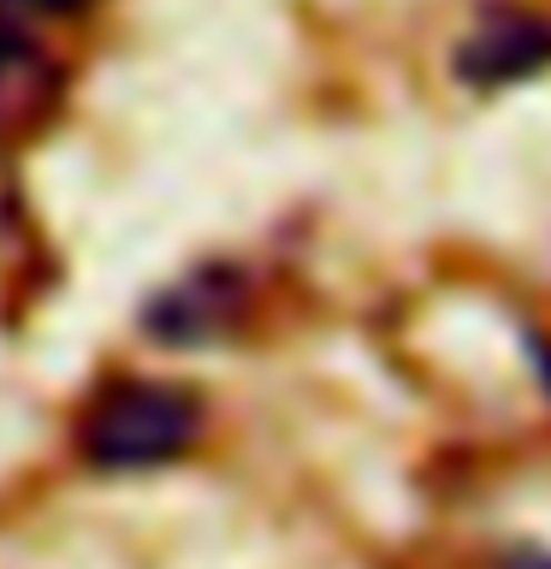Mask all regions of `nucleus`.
<instances>
[{"label":"nucleus","instance_id":"7ed1b4c3","mask_svg":"<svg viewBox=\"0 0 551 569\" xmlns=\"http://www.w3.org/2000/svg\"><path fill=\"white\" fill-rule=\"evenodd\" d=\"M24 60V42H18V30L7 24V18H0V83L12 78V66Z\"/></svg>","mask_w":551,"mask_h":569},{"label":"nucleus","instance_id":"20e7f679","mask_svg":"<svg viewBox=\"0 0 551 569\" xmlns=\"http://www.w3.org/2000/svg\"><path fill=\"white\" fill-rule=\"evenodd\" d=\"M504 569H551V551H515Z\"/></svg>","mask_w":551,"mask_h":569},{"label":"nucleus","instance_id":"f257e3e1","mask_svg":"<svg viewBox=\"0 0 551 569\" xmlns=\"http://www.w3.org/2000/svg\"><path fill=\"white\" fill-rule=\"evenodd\" d=\"M202 433V409L190 391L124 380L89 409L83 421V457L96 469H154V462L184 457Z\"/></svg>","mask_w":551,"mask_h":569},{"label":"nucleus","instance_id":"f03ea898","mask_svg":"<svg viewBox=\"0 0 551 569\" xmlns=\"http://www.w3.org/2000/svg\"><path fill=\"white\" fill-rule=\"evenodd\" d=\"M231 320V284H213L208 279H190V284H172L167 297L149 309V338L160 345H196V338H208L213 327H226Z\"/></svg>","mask_w":551,"mask_h":569},{"label":"nucleus","instance_id":"39448f33","mask_svg":"<svg viewBox=\"0 0 551 569\" xmlns=\"http://www.w3.org/2000/svg\"><path fill=\"white\" fill-rule=\"evenodd\" d=\"M12 7H36V12H71V7H89V0H12Z\"/></svg>","mask_w":551,"mask_h":569}]
</instances>
